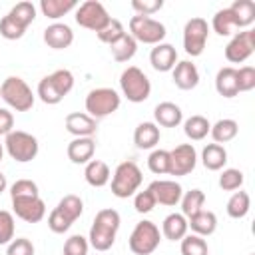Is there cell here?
<instances>
[{"instance_id":"6da1fadb","label":"cell","mask_w":255,"mask_h":255,"mask_svg":"<svg viewBox=\"0 0 255 255\" xmlns=\"http://www.w3.org/2000/svg\"><path fill=\"white\" fill-rule=\"evenodd\" d=\"M12 209L16 217L26 223H38L46 215V203L38 193V185L32 179H16L10 187Z\"/></svg>"},{"instance_id":"7a4b0ae2","label":"cell","mask_w":255,"mask_h":255,"mask_svg":"<svg viewBox=\"0 0 255 255\" xmlns=\"http://www.w3.org/2000/svg\"><path fill=\"white\" fill-rule=\"evenodd\" d=\"M120 213L116 209H102L96 213L94 217V223L90 227V245L96 249V251H108L114 243H116V233L120 229Z\"/></svg>"},{"instance_id":"3957f363","label":"cell","mask_w":255,"mask_h":255,"mask_svg":"<svg viewBox=\"0 0 255 255\" xmlns=\"http://www.w3.org/2000/svg\"><path fill=\"white\" fill-rule=\"evenodd\" d=\"M74 88V76L70 70H56L50 76L42 78L38 84V96L44 104L48 106H56L64 100V96L70 94V90Z\"/></svg>"},{"instance_id":"277c9868","label":"cell","mask_w":255,"mask_h":255,"mask_svg":"<svg viewBox=\"0 0 255 255\" xmlns=\"http://www.w3.org/2000/svg\"><path fill=\"white\" fill-rule=\"evenodd\" d=\"M0 96L16 112H28L34 106V94H32L30 86L18 76H8L2 82Z\"/></svg>"},{"instance_id":"5b68a950","label":"cell","mask_w":255,"mask_h":255,"mask_svg":"<svg viewBox=\"0 0 255 255\" xmlns=\"http://www.w3.org/2000/svg\"><path fill=\"white\" fill-rule=\"evenodd\" d=\"M141 169L137 167V163L133 161H122L112 177V193L120 199H126L129 195H133L137 191V187L141 185Z\"/></svg>"},{"instance_id":"8992f818","label":"cell","mask_w":255,"mask_h":255,"mask_svg":"<svg viewBox=\"0 0 255 255\" xmlns=\"http://www.w3.org/2000/svg\"><path fill=\"white\" fill-rule=\"evenodd\" d=\"M120 88L124 92V96L133 102V104H139V102H145L151 94V84H149V78L137 68V66H128L122 76H120Z\"/></svg>"},{"instance_id":"52a82bcc","label":"cell","mask_w":255,"mask_h":255,"mask_svg":"<svg viewBox=\"0 0 255 255\" xmlns=\"http://www.w3.org/2000/svg\"><path fill=\"white\" fill-rule=\"evenodd\" d=\"M159 241H161L159 227L153 221L143 219L133 227L128 245H129L131 253H135V255H149L159 247Z\"/></svg>"},{"instance_id":"ba28073f","label":"cell","mask_w":255,"mask_h":255,"mask_svg":"<svg viewBox=\"0 0 255 255\" xmlns=\"http://www.w3.org/2000/svg\"><path fill=\"white\" fill-rule=\"evenodd\" d=\"M4 145H6V151L12 159L20 161V163H26V161H32L36 155H38V139L28 133V131H22V129H12L6 139H4Z\"/></svg>"},{"instance_id":"9c48e42d","label":"cell","mask_w":255,"mask_h":255,"mask_svg":"<svg viewBox=\"0 0 255 255\" xmlns=\"http://www.w3.org/2000/svg\"><path fill=\"white\" fill-rule=\"evenodd\" d=\"M165 26L159 20H153L149 16H131L129 20V36L135 42L141 44H161V40L165 38Z\"/></svg>"},{"instance_id":"30bf717a","label":"cell","mask_w":255,"mask_h":255,"mask_svg":"<svg viewBox=\"0 0 255 255\" xmlns=\"http://www.w3.org/2000/svg\"><path fill=\"white\" fill-rule=\"evenodd\" d=\"M120 108V96L112 88H96L86 96V112L90 118H106Z\"/></svg>"},{"instance_id":"8fae6325","label":"cell","mask_w":255,"mask_h":255,"mask_svg":"<svg viewBox=\"0 0 255 255\" xmlns=\"http://www.w3.org/2000/svg\"><path fill=\"white\" fill-rule=\"evenodd\" d=\"M76 22L82 26V28H88V30H94L96 34L110 22V14L106 10V6L98 0H88L84 4L78 6L76 10Z\"/></svg>"},{"instance_id":"7c38bea8","label":"cell","mask_w":255,"mask_h":255,"mask_svg":"<svg viewBox=\"0 0 255 255\" xmlns=\"http://www.w3.org/2000/svg\"><path fill=\"white\" fill-rule=\"evenodd\" d=\"M209 26L203 18H191L183 28V48L189 56H201L207 44Z\"/></svg>"},{"instance_id":"4fadbf2b","label":"cell","mask_w":255,"mask_h":255,"mask_svg":"<svg viewBox=\"0 0 255 255\" xmlns=\"http://www.w3.org/2000/svg\"><path fill=\"white\" fill-rule=\"evenodd\" d=\"M255 52V30H243L237 32L231 42L225 46V58L231 64H241L245 62L251 54Z\"/></svg>"},{"instance_id":"5bb4252c","label":"cell","mask_w":255,"mask_h":255,"mask_svg":"<svg viewBox=\"0 0 255 255\" xmlns=\"http://www.w3.org/2000/svg\"><path fill=\"white\" fill-rule=\"evenodd\" d=\"M197 153L191 143H181L169 151V173L171 175H187L195 169Z\"/></svg>"},{"instance_id":"9a60e30c","label":"cell","mask_w":255,"mask_h":255,"mask_svg":"<svg viewBox=\"0 0 255 255\" xmlns=\"http://www.w3.org/2000/svg\"><path fill=\"white\" fill-rule=\"evenodd\" d=\"M155 199V203H161V205H177L183 191H181V185L173 179H157V181H151L149 187H147Z\"/></svg>"},{"instance_id":"2e32d148","label":"cell","mask_w":255,"mask_h":255,"mask_svg":"<svg viewBox=\"0 0 255 255\" xmlns=\"http://www.w3.org/2000/svg\"><path fill=\"white\" fill-rule=\"evenodd\" d=\"M44 42L54 48V50H64V48H70L72 42H74V32L68 24H62V22H54L50 24L46 30H44Z\"/></svg>"},{"instance_id":"e0dca14e","label":"cell","mask_w":255,"mask_h":255,"mask_svg":"<svg viewBox=\"0 0 255 255\" xmlns=\"http://www.w3.org/2000/svg\"><path fill=\"white\" fill-rule=\"evenodd\" d=\"M171 72H173V84L179 90H193L199 84V72H197L195 64L189 60L177 62Z\"/></svg>"},{"instance_id":"ac0fdd59","label":"cell","mask_w":255,"mask_h":255,"mask_svg":"<svg viewBox=\"0 0 255 255\" xmlns=\"http://www.w3.org/2000/svg\"><path fill=\"white\" fill-rule=\"evenodd\" d=\"M149 62H151V68L157 70V72H169L173 70V66L177 64V52L171 44H157L151 54H149Z\"/></svg>"},{"instance_id":"d6986e66","label":"cell","mask_w":255,"mask_h":255,"mask_svg":"<svg viewBox=\"0 0 255 255\" xmlns=\"http://www.w3.org/2000/svg\"><path fill=\"white\" fill-rule=\"evenodd\" d=\"M66 129L76 137H92L96 133V120L88 114L74 112L66 116Z\"/></svg>"},{"instance_id":"ffe728a7","label":"cell","mask_w":255,"mask_h":255,"mask_svg":"<svg viewBox=\"0 0 255 255\" xmlns=\"http://www.w3.org/2000/svg\"><path fill=\"white\" fill-rule=\"evenodd\" d=\"M96 151L94 137H76L68 143V157L72 163H88L92 161Z\"/></svg>"},{"instance_id":"44dd1931","label":"cell","mask_w":255,"mask_h":255,"mask_svg":"<svg viewBox=\"0 0 255 255\" xmlns=\"http://www.w3.org/2000/svg\"><path fill=\"white\" fill-rule=\"evenodd\" d=\"M153 118H155V124H159L161 128H175L181 124L183 120V114H181V108L173 102H161L155 106L153 110Z\"/></svg>"},{"instance_id":"7402d4cb","label":"cell","mask_w":255,"mask_h":255,"mask_svg":"<svg viewBox=\"0 0 255 255\" xmlns=\"http://www.w3.org/2000/svg\"><path fill=\"white\" fill-rule=\"evenodd\" d=\"M187 227H191V231L199 237H207L211 233H215L217 229V215L213 211H207V209H201L199 213L191 215L187 219Z\"/></svg>"},{"instance_id":"603a6c76","label":"cell","mask_w":255,"mask_h":255,"mask_svg":"<svg viewBox=\"0 0 255 255\" xmlns=\"http://www.w3.org/2000/svg\"><path fill=\"white\" fill-rule=\"evenodd\" d=\"M215 90L223 98H235L239 94L237 88V70L231 66H225L215 76Z\"/></svg>"},{"instance_id":"cb8c5ba5","label":"cell","mask_w":255,"mask_h":255,"mask_svg":"<svg viewBox=\"0 0 255 255\" xmlns=\"http://www.w3.org/2000/svg\"><path fill=\"white\" fill-rule=\"evenodd\" d=\"M133 143L139 149H151L159 143V128L153 122H141L133 131Z\"/></svg>"},{"instance_id":"d4e9b609","label":"cell","mask_w":255,"mask_h":255,"mask_svg":"<svg viewBox=\"0 0 255 255\" xmlns=\"http://www.w3.org/2000/svg\"><path fill=\"white\" fill-rule=\"evenodd\" d=\"M187 219L181 213H169L161 223V233L169 241H181L187 235Z\"/></svg>"},{"instance_id":"484cf974","label":"cell","mask_w":255,"mask_h":255,"mask_svg":"<svg viewBox=\"0 0 255 255\" xmlns=\"http://www.w3.org/2000/svg\"><path fill=\"white\" fill-rule=\"evenodd\" d=\"M84 177L92 187H104L110 181V167L102 159H92L86 163Z\"/></svg>"},{"instance_id":"4316f807","label":"cell","mask_w":255,"mask_h":255,"mask_svg":"<svg viewBox=\"0 0 255 255\" xmlns=\"http://www.w3.org/2000/svg\"><path fill=\"white\" fill-rule=\"evenodd\" d=\"M201 161L209 171H219L227 163V151L219 143H207L201 151Z\"/></svg>"},{"instance_id":"83f0119b","label":"cell","mask_w":255,"mask_h":255,"mask_svg":"<svg viewBox=\"0 0 255 255\" xmlns=\"http://www.w3.org/2000/svg\"><path fill=\"white\" fill-rule=\"evenodd\" d=\"M229 10L235 18L237 28H247L255 22V4L251 0H235L229 6Z\"/></svg>"},{"instance_id":"f1b7e54d","label":"cell","mask_w":255,"mask_h":255,"mask_svg":"<svg viewBox=\"0 0 255 255\" xmlns=\"http://www.w3.org/2000/svg\"><path fill=\"white\" fill-rule=\"evenodd\" d=\"M237 131H239L237 122H235V120H229V118H223V120L215 122V124L211 126V129H209V133H211L213 141H215V143H219V145H221V143L231 141V139L237 135Z\"/></svg>"},{"instance_id":"f546056e","label":"cell","mask_w":255,"mask_h":255,"mask_svg":"<svg viewBox=\"0 0 255 255\" xmlns=\"http://www.w3.org/2000/svg\"><path fill=\"white\" fill-rule=\"evenodd\" d=\"M110 50H112V56H114L116 62H128V60H131V58L135 56L137 42H135L129 34H124L118 42H114V44L110 46Z\"/></svg>"},{"instance_id":"4dcf8cb0","label":"cell","mask_w":255,"mask_h":255,"mask_svg":"<svg viewBox=\"0 0 255 255\" xmlns=\"http://www.w3.org/2000/svg\"><path fill=\"white\" fill-rule=\"evenodd\" d=\"M74 8H76V0H42L40 2L42 14L50 20H58Z\"/></svg>"},{"instance_id":"1f68e13d","label":"cell","mask_w":255,"mask_h":255,"mask_svg":"<svg viewBox=\"0 0 255 255\" xmlns=\"http://www.w3.org/2000/svg\"><path fill=\"white\" fill-rule=\"evenodd\" d=\"M181 215L185 219H189L191 215L199 213L203 209V203H205V193L201 189H191L187 191L185 195H181Z\"/></svg>"},{"instance_id":"d6a6232c","label":"cell","mask_w":255,"mask_h":255,"mask_svg":"<svg viewBox=\"0 0 255 255\" xmlns=\"http://www.w3.org/2000/svg\"><path fill=\"white\" fill-rule=\"evenodd\" d=\"M209 129H211V124H209L207 118H203V116H191V118H187L185 124H183L185 135H187L189 139H193V141L203 139V137L209 133Z\"/></svg>"},{"instance_id":"836d02e7","label":"cell","mask_w":255,"mask_h":255,"mask_svg":"<svg viewBox=\"0 0 255 255\" xmlns=\"http://www.w3.org/2000/svg\"><path fill=\"white\" fill-rule=\"evenodd\" d=\"M249 207H251V199H249V193L247 191H235L229 201H227V215L233 217V219H241L249 213Z\"/></svg>"},{"instance_id":"e575fe53","label":"cell","mask_w":255,"mask_h":255,"mask_svg":"<svg viewBox=\"0 0 255 255\" xmlns=\"http://www.w3.org/2000/svg\"><path fill=\"white\" fill-rule=\"evenodd\" d=\"M8 16L26 30L34 22V18H36V6L32 2H26V0L24 2H18L16 6H12V10L8 12Z\"/></svg>"},{"instance_id":"d590c367","label":"cell","mask_w":255,"mask_h":255,"mask_svg":"<svg viewBox=\"0 0 255 255\" xmlns=\"http://www.w3.org/2000/svg\"><path fill=\"white\" fill-rule=\"evenodd\" d=\"M211 26H213V30H215L219 36H229V34L237 28L235 18H233V14H231L229 8L217 10L215 16H213V20H211Z\"/></svg>"},{"instance_id":"8d00e7d4","label":"cell","mask_w":255,"mask_h":255,"mask_svg":"<svg viewBox=\"0 0 255 255\" xmlns=\"http://www.w3.org/2000/svg\"><path fill=\"white\" fill-rule=\"evenodd\" d=\"M56 207L74 223V221L82 215V211H84V201H82L78 195H64Z\"/></svg>"},{"instance_id":"74e56055","label":"cell","mask_w":255,"mask_h":255,"mask_svg":"<svg viewBox=\"0 0 255 255\" xmlns=\"http://www.w3.org/2000/svg\"><path fill=\"white\" fill-rule=\"evenodd\" d=\"M126 34V30H124V24L120 22V20H116V18H110V22L96 34L98 38H100V42H104V44H108V46H112L114 42H118L122 36Z\"/></svg>"},{"instance_id":"f35d334b","label":"cell","mask_w":255,"mask_h":255,"mask_svg":"<svg viewBox=\"0 0 255 255\" xmlns=\"http://www.w3.org/2000/svg\"><path fill=\"white\" fill-rule=\"evenodd\" d=\"M147 167L155 175L169 173V151L167 149H153L147 157Z\"/></svg>"},{"instance_id":"ab89813d","label":"cell","mask_w":255,"mask_h":255,"mask_svg":"<svg viewBox=\"0 0 255 255\" xmlns=\"http://www.w3.org/2000/svg\"><path fill=\"white\" fill-rule=\"evenodd\" d=\"M209 247L203 237L199 235H185L181 239V255H207Z\"/></svg>"},{"instance_id":"60d3db41","label":"cell","mask_w":255,"mask_h":255,"mask_svg":"<svg viewBox=\"0 0 255 255\" xmlns=\"http://www.w3.org/2000/svg\"><path fill=\"white\" fill-rule=\"evenodd\" d=\"M241 185H243V171H239L235 167L223 169V173L219 175V187L223 191H235Z\"/></svg>"},{"instance_id":"b9f144b4","label":"cell","mask_w":255,"mask_h":255,"mask_svg":"<svg viewBox=\"0 0 255 255\" xmlns=\"http://www.w3.org/2000/svg\"><path fill=\"white\" fill-rule=\"evenodd\" d=\"M14 215L6 209H0V245H8L14 239Z\"/></svg>"},{"instance_id":"7bdbcfd3","label":"cell","mask_w":255,"mask_h":255,"mask_svg":"<svg viewBox=\"0 0 255 255\" xmlns=\"http://www.w3.org/2000/svg\"><path fill=\"white\" fill-rule=\"evenodd\" d=\"M88 239L82 235H72L64 243V255H88Z\"/></svg>"},{"instance_id":"ee69618b","label":"cell","mask_w":255,"mask_h":255,"mask_svg":"<svg viewBox=\"0 0 255 255\" xmlns=\"http://www.w3.org/2000/svg\"><path fill=\"white\" fill-rule=\"evenodd\" d=\"M24 28L20 26V24H16L8 14L0 20V34L6 38V40H18V38H22L24 36Z\"/></svg>"},{"instance_id":"f6af8a7d","label":"cell","mask_w":255,"mask_h":255,"mask_svg":"<svg viewBox=\"0 0 255 255\" xmlns=\"http://www.w3.org/2000/svg\"><path fill=\"white\" fill-rule=\"evenodd\" d=\"M48 227H50L54 233H64V231H68V229L72 227V221H70L58 207H54L52 213H50V217H48Z\"/></svg>"},{"instance_id":"bcb514c9","label":"cell","mask_w":255,"mask_h":255,"mask_svg":"<svg viewBox=\"0 0 255 255\" xmlns=\"http://www.w3.org/2000/svg\"><path fill=\"white\" fill-rule=\"evenodd\" d=\"M237 88L239 92H249L255 88V68L243 66L237 70Z\"/></svg>"},{"instance_id":"7dc6e473","label":"cell","mask_w":255,"mask_h":255,"mask_svg":"<svg viewBox=\"0 0 255 255\" xmlns=\"http://www.w3.org/2000/svg\"><path fill=\"white\" fill-rule=\"evenodd\" d=\"M133 207L137 213H149L153 207H155V199L151 195L149 189H143V191H137L135 197H133Z\"/></svg>"},{"instance_id":"c3c4849f","label":"cell","mask_w":255,"mask_h":255,"mask_svg":"<svg viewBox=\"0 0 255 255\" xmlns=\"http://www.w3.org/2000/svg\"><path fill=\"white\" fill-rule=\"evenodd\" d=\"M6 255H34V245H32V241L26 239V237L12 239V241L8 243Z\"/></svg>"},{"instance_id":"681fc988","label":"cell","mask_w":255,"mask_h":255,"mask_svg":"<svg viewBox=\"0 0 255 255\" xmlns=\"http://www.w3.org/2000/svg\"><path fill=\"white\" fill-rule=\"evenodd\" d=\"M161 6H163V0H133L131 2V8L139 16H149L157 10H161Z\"/></svg>"},{"instance_id":"f907efd6","label":"cell","mask_w":255,"mask_h":255,"mask_svg":"<svg viewBox=\"0 0 255 255\" xmlns=\"http://www.w3.org/2000/svg\"><path fill=\"white\" fill-rule=\"evenodd\" d=\"M12 128H14V116L8 110L0 108V135H8Z\"/></svg>"},{"instance_id":"816d5d0a","label":"cell","mask_w":255,"mask_h":255,"mask_svg":"<svg viewBox=\"0 0 255 255\" xmlns=\"http://www.w3.org/2000/svg\"><path fill=\"white\" fill-rule=\"evenodd\" d=\"M6 185H8V181H6V175H4L2 171H0V193H2L4 189H6Z\"/></svg>"},{"instance_id":"f5cc1de1","label":"cell","mask_w":255,"mask_h":255,"mask_svg":"<svg viewBox=\"0 0 255 255\" xmlns=\"http://www.w3.org/2000/svg\"><path fill=\"white\" fill-rule=\"evenodd\" d=\"M2 155H4V147H2V143H0V161H2Z\"/></svg>"}]
</instances>
